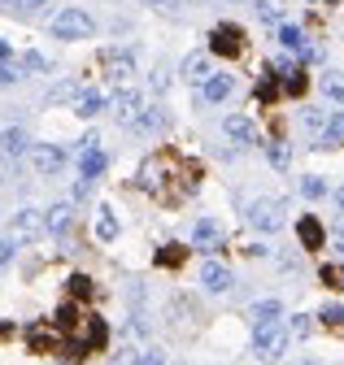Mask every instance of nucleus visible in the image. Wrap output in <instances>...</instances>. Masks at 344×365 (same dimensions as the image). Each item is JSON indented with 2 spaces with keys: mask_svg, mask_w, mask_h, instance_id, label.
<instances>
[{
  "mask_svg": "<svg viewBox=\"0 0 344 365\" xmlns=\"http://www.w3.org/2000/svg\"><path fill=\"white\" fill-rule=\"evenodd\" d=\"M231 91H236V78H231V74H223V70H213V74L196 87V101H201V105H223Z\"/></svg>",
  "mask_w": 344,
  "mask_h": 365,
  "instance_id": "9d476101",
  "label": "nucleus"
},
{
  "mask_svg": "<svg viewBox=\"0 0 344 365\" xmlns=\"http://www.w3.org/2000/svg\"><path fill=\"white\" fill-rule=\"evenodd\" d=\"M248 317H253V327H275L279 317H283V304H279V300H257V304L248 309Z\"/></svg>",
  "mask_w": 344,
  "mask_h": 365,
  "instance_id": "bb28decb",
  "label": "nucleus"
},
{
  "mask_svg": "<svg viewBox=\"0 0 344 365\" xmlns=\"http://www.w3.org/2000/svg\"><path fill=\"white\" fill-rule=\"evenodd\" d=\"M201 287H205V292H213V296H223V292H231V287H236V274H231L223 261H213V257H209V261L201 265Z\"/></svg>",
  "mask_w": 344,
  "mask_h": 365,
  "instance_id": "f8f14e48",
  "label": "nucleus"
},
{
  "mask_svg": "<svg viewBox=\"0 0 344 365\" xmlns=\"http://www.w3.org/2000/svg\"><path fill=\"white\" fill-rule=\"evenodd\" d=\"M49 31H53V39H92L96 22H92V14H88V9H79V5H66L61 14H53Z\"/></svg>",
  "mask_w": 344,
  "mask_h": 365,
  "instance_id": "7ed1b4c3",
  "label": "nucleus"
},
{
  "mask_svg": "<svg viewBox=\"0 0 344 365\" xmlns=\"http://www.w3.org/2000/svg\"><path fill=\"white\" fill-rule=\"evenodd\" d=\"M318 322H323L327 331L344 335V304H323V309H318Z\"/></svg>",
  "mask_w": 344,
  "mask_h": 365,
  "instance_id": "473e14b6",
  "label": "nucleus"
},
{
  "mask_svg": "<svg viewBox=\"0 0 344 365\" xmlns=\"http://www.w3.org/2000/svg\"><path fill=\"white\" fill-rule=\"evenodd\" d=\"M305 87H310L305 66H292L288 74H279V91H283V96H305Z\"/></svg>",
  "mask_w": 344,
  "mask_h": 365,
  "instance_id": "a878e982",
  "label": "nucleus"
},
{
  "mask_svg": "<svg viewBox=\"0 0 344 365\" xmlns=\"http://www.w3.org/2000/svg\"><path fill=\"white\" fill-rule=\"evenodd\" d=\"M105 170H109V157H105L101 148H88V153H79V178H83V182H96Z\"/></svg>",
  "mask_w": 344,
  "mask_h": 365,
  "instance_id": "4be33fe9",
  "label": "nucleus"
},
{
  "mask_svg": "<svg viewBox=\"0 0 344 365\" xmlns=\"http://www.w3.org/2000/svg\"><path fill=\"white\" fill-rule=\"evenodd\" d=\"M253 9H257V18L270 22V26H279V22H283V18H279V5H270V0H253Z\"/></svg>",
  "mask_w": 344,
  "mask_h": 365,
  "instance_id": "ea45409f",
  "label": "nucleus"
},
{
  "mask_svg": "<svg viewBox=\"0 0 344 365\" xmlns=\"http://www.w3.org/2000/svg\"><path fill=\"white\" fill-rule=\"evenodd\" d=\"M253 96H257V105H262V109L279 105V96H283V91H279V78H275V70H270V66L262 70V78H257V87H253Z\"/></svg>",
  "mask_w": 344,
  "mask_h": 365,
  "instance_id": "5701e85b",
  "label": "nucleus"
},
{
  "mask_svg": "<svg viewBox=\"0 0 344 365\" xmlns=\"http://www.w3.org/2000/svg\"><path fill=\"white\" fill-rule=\"evenodd\" d=\"M318 279H323L327 287H335V292H344V261H327V265L318 269Z\"/></svg>",
  "mask_w": 344,
  "mask_h": 365,
  "instance_id": "72a5a7b5",
  "label": "nucleus"
},
{
  "mask_svg": "<svg viewBox=\"0 0 344 365\" xmlns=\"http://www.w3.org/2000/svg\"><path fill=\"white\" fill-rule=\"evenodd\" d=\"M31 170L44 174V178L61 174L66 170V148H57V144H31Z\"/></svg>",
  "mask_w": 344,
  "mask_h": 365,
  "instance_id": "6e6552de",
  "label": "nucleus"
},
{
  "mask_svg": "<svg viewBox=\"0 0 344 365\" xmlns=\"http://www.w3.org/2000/svg\"><path fill=\"white\" fill-rule=\"evenodd\" d=\"M101 109H105V96H101V91H92V87H83L79 101H74V113L79 118H96Z\"/></svg>",
  "mask_w": 344,
  "mask_h": 365,
  "instance_id": "cd10ccee",
  "label": "nucleus"
},
{
  "mask_svg": "<svg viewBox=\"0 0 344 365\" xmlns=\"http://www.w3.org/2000/svg\"><path fill=\"white\" fill-rule=\"evenodd\" d=\"M109 109H113V122H118V126H136L144 101H140V91H136V87H118V96H113Z\"/></svg>",
  "mask_w": 344,
  "mask_h": 365,
  "instance_id": "9b49d317",
  "label": "nucleus"
},
{
  "mask_svg": "<svg viewBox=\"0 0 344 365\" xmlns=\"http://www.w3.org/2000/svg\"><path fill=\"white\" fill-rule=\"evenodd\" d=\"M26 348L39 352V356H44V352H61L57 327H53V322H31V327H26Z\"/></svg>",
  "mask_w": 344,
  "mask_h": 365,
  "instance_id": "4468645a",
  "label": "nucleus"
},
{
  "mask_svg": "<svg viewBox=\"0 0 344 365\" xmlns=\"http://www.w3.org/2000/svg\"><path fill=\"white\" fill-rule=\"evenodd\" d=\"M296 240H300V248H305V252H318V248H327V226L314 213H300L296 217Z\"/></svg>",
  "mask_w": 344,
  "mask_h": 365,
  "instance_id": "ddd939ff",
  "label": "nucleus"
},
{
  "mask_svg": "<svg viewBox=\"0 0 344 365\" xmlns=\"http://www.w3.org/2000/svg\"><path fill=\"white\" fill-rule=\"evenodd\" d=\"M9 5H14L18 14H39V9L49 5V0H9Z\"/></svg>",
  "mask_w": 344,
  "mask_h": 365,
  "instance_id": "79ce46f5",
  "label": "nucleus"
},
{
  "mask_svg": "<svg viewBox=\"0 0 344 365\" xmlns=\"http://www.w3.org/2000/svg\"><path fill=\"white\" fill-rule=\"evenodd\" d=\"M22 78V66H9V61H0V87H9Z\"/></svg>",
  "mask_w": 344,
  "mask_h": 365,
  "instance_id": "a19ab883",
  "label": "nucleus"
},
{
  "mask_svg": "<svg viewBox=\"0 0 344 365\" xmlns=\"http://www.w3.org/2000/svg\"><path fill=\"white\" fill-rule=\"evenodd\" d=\"M175 174H179V161L170 157V153H157V157H148V161L140 165V187H144V192H161L166 178H175Z\"/></svg>",
  "mask_w": 344,
  "mask_h": 365,
  "instance_id": "39448f33",
  "label": "nucleus"
},
{
  "mask_svg": "<svg viewBox=\"0 0 344 365\" xmlns=\"http://www.w3.org/2000/svg\"><path fill=\"white\" fill-rule=\"evenodd\" d=\"M44 226H49V235H66L70 226H74V205L57 200L53 209H44Z\"/></svg>",
  "mask_w": 344,
  "mask_h": 365,
  "instance_id": "412c9836",
  "label": "nucleus"
},
{
  "mask_svg": "<svg viewBox=\"0 0 344 365\" xmlns=\"http://www.w3.org/2000/svg\"><path fill=\"white\" fill-rule=\"evenodd\" d=\"M327 192H331V187H327L318 174H305V178H300V196H305V200H323Z\"/></svg>",
  "mask_w": 344,
  "mask_h": 365,
  "instance_id": "f704fd0d",
  "label": "nucleus"
},
{
  "mask_svg": "<svg viewBox=\"0 0 344 365\" xmlns=\"http://www.w3.org/2000/svg\"><path fill=\"white\" fill-rule=\"evenodd\" d=\"M244 48H248V39H244V26L240 22H218V26L209 31V53L213 57L236 61V57H244Z\"/></svg>",
  "mask_w": 344,
  "mask_h": 365,
  "instance_id": "20e7f679",
  "label": "nucleus"
},
{
  "mask_svg": "<svg viewBox=\"0 0 344 365\" xmlns=\"http://www.w3.org/2000/svg\"><path fill=\"white\" fill-rule=\"evenodd\" d=\"M223 240H227V231H223L218 217H196V222H192V248H196V252H209V257H213V252L223 248Z\"/></svg>",
  "mask_w": 344,
  "mask_h": 365,
  "instance_id": "0eeeda50",
  "label": "nucleus"
},
{
  "mask_svg": "<svg viewBox=\"0 0 344 365\" xmlns=\"http://www.w3.org/2000/svg\"><path fill=\"white\" fill-rule=\"evenodd\" d=\"M318 87H323L327 101H335V105L344 109V70H327V74L318 78Z\"/></svg>",
  "mask_w": 344,
  "mask_h": 365,
  "instance_id": "c85d7f7f",
  "label": "nucleus"
},
{
  "mask_svg": "<svg viewBox=\"0 0 344 365\" xmlns=\"http://www.w3.org/2000/svg\"><path fill=\"white\" fill-rule=\"evenodd\" d=\"M96 240H101V244H113V240H118V213H113L109 205H105L101 217H96Z\"/></svg>",
  "mask_w": 344,
  "mask_h": 365,
  "instance_id": "7c9ffc66",
  "label": "nucleus"
},
{
  "mask_svg": "<svg viewBox=\"0 0 344 365\" xmlns=\"http://www.w3.org/2000/svg\"><path fill=\"white\" fill-rule=\"evenodd\" d=\"M22 70H31V74H49V57L44 53H22V61H18Z\"/></svg>",
  "mask_w": 344,
  "mask_h": 365,
  "instance_id": "58836bf2",
  "label": "nucleus"
},
{
  "mask_svg": "<svg viewBox=\"0 0 344 365\" xmlns=\"http://www.w3.org/2000/svg\"><path fill=\"white\" fill-rule=\"evenodd\" d=\"M166 87H170V74H166V70H153V91H157V96H161Z\"/></svg>",
  "mask_w": 344,
  "mask_h": 365,
  "instance_id": "a18cd8bd",
  "label": "nucleus"
},
{
  "mask_svg": "<svg viewBox=\"0 0 344 365\" xmlns=\"http://www.w3.org/2000/svg\"><path fill=\"white\" fill-rule=\"evenodd\" d=\"M14 261V240H0V265Z\"/></svg>",
  "mask_w": 344,
  "mask_h": 365,
  "instance_id": "49530a36",
  "label": "nucleus"
},
{
  "mask_svg": "<svg viewBox=\"0 0 344 365\" xmlns=\"http://www.w3.org/2000/svg\"><path fill=\"white\" fill-rule=\"evenodd\" d=\"M223 130L231 135L236 144H257V126H253V118H244V113H231V118L223 122Z\"/></svg>",
  "mask_w": 344,
  "mask_h": 365,
  "instance_id": "b1692460",
  "label": "nucleus"
},
{
  "mask_svg": "<svg viewBox=\"0 0 344 365\" xmlns=\"http://www.w3.org/2000/svg\"><path fill=\"white\" fill-rule=\"evenodd\" d=\"M183 261H188V248H183V244H161V248H157V265H161V269H179Z\"/></svg>",
  "mask_w": 344,
  "mask_h": 365,
  "instance_id": "c756f323",
  "label": "nucleus"
},
{
  "mask_svg": "<svg viewBox=\"0 0 344 365\" xmlns=\"http://www.w3.org/2000/svg\"><path fill=\"white\" fill-rule=\"evenodd\" d=\"M310 331H314V317H310V313H296L292 322H288V335H292V339H305Z\"/></svg>",
  "mask_w": 344,
  "mask_h": 365,
  "instance_id": "4c0bfd02",
  "label": "nucleus"
},
{
  "mask_svg": "<svg viewBox=\"0 0 344 365\" xmlns=\"http://www.w3.org/2000/svg\"><path fill=\"white\" fill-rule=\"evenodd\" d=\"M136 356H140V352H131V348H122L118 356H109V365H136Z\"/></svg>",
  "mask_w": 344,
  "mask_h": 365,
  "instance_id": "c03bdc74",
  "label": "nucleus"
},
{
  "mask_svg": "<svg viewBox=\"0 0 344 365\" xmlns=\"http://www.w3.org/2000/svg\"><path fill=\"white\" fill-rule=\"evenodd\" d=\"M262 148H266V161H270L279 174H288V165H292V148L283 144V135H270V140H266Z\"/></svg>",
  "mask_w": 344,
  "mask_h": 365,
  "instance_id": "393cba45",
  "label": "nucleus"
},
{
  "mask_svg": "<svg viewBox=\"0 0 344 365\" xmlns=\"http://www.w3.org/2000/svg\"><path fill=\"white\" fill-rule=\"evenodd\" d=\"M188 5H201V0H188Z\"/></svg>",
  "mask_w": 344,
  "mask_h": 365,
  "instance_id": "864d4df0",
  "label": "nucleus"
},
{
  "mask_svg": "<svg viewBox=\"0 0 344 365\" xmlns=\"http://www.w3.org/2000/svg\"><path fill=\"white\" fill-rule=\"evenodd\" d=\"M14 331H18L14 322H0V339H14Z\"/></svg>",
  "mask_w": 344,
  "mask_h": 365,
  "instance_id": "09e8293b",
  "label": "nucleus"
},
{
  "mask_svg": "<svg viewBox=\"0 0 344 365\" xmlns=\"http://www.w3.org/2000/svg\"><path fill=\"white\" fill-rule=\"evenodd\" d=\"M9 53H14V48H9V39H0V61H9Z\"/></svg>",
  "mask_w": 344,
  "mask_h": 365,
  "instance_id": "3c124183",
  "label": "nucleus"
},
{
  "mask_svg": "<svg viewBox=\"0 0 344 365\" xmlns=\"http://www.w3.org/2000/svg\"><path fill=\"white\" fill-rule=\"evenodd\" d=\"M88 196H92V182L79 178V182H74V200H88Z\"/></svg>",
  "mask_w": 344,
  "mask_h": 365,
  "instance_id": "de8ad7c7",
  "label": "nucleus"
},
{
  "mask_svg": "<svg viewBox=\"0 0 344 365\" xmlns=\"http://www.w3.org/2000/svg\"><path fill=\"white\" fill-rule=\"evenodd\" d=\"M101 61H105V74H109V78H113L118 87H122L126 78L136 74V53H131V48H109V53H105Z\"/></svg>",
  "mask_w": 344,
  "mask_h": 365,
  "instance_id": "2eb2a0df",
  "label": "nucleus"
},
{
  "mask_svg": "<svg viewBox=\"0 0 344 365\" xmlns=\"http://www.w3.org/2000/svg\"><path fill=\"white\" fill-rule=\"evenodd\" d=\"M79 91H83V83H79V78H61V83L49 91V105H66V101H79Z\"/></svg>",
  "mask_w": 344,
  "mask_h": 365,
  "instance_id": "2f4dec72",
  "label": "nucleus"
},
{
  "mask_svg": "<svg viewBox=\"0 0 344 365\" xmlns=\"http://www.w3.org/2000/svg\"><path fill=\"white\" fill-rule=\"evenodd\" d=\"M244 222L253 226V231H283L288 226V205L283 200H275V196H253V200H244Z\"/></svg>",
  "mask_w": 344,
  "mask_h": 365,
  "instance_id": "f257e3e1",
  "label": "nucleus"
},
{
  "mask_svg": "<svg viewBox=\"0 0 344 365\" xmlns=\"http://www.w3.org/2000/svg\"><path fill=\"white\" fill-rule=\"evenodd\" d=\"M83 317H88V313H83V304H79V300H61V304H57V313L49 317V322L57 327V335H70V331H79V327H83Z\"/></svg>",
  "mask_w": 344,
  "mask_h": 365,
  "instance_id": "f3484780",
  "label": "nucleus"
},
{
  "mask_svg": "<svg viewBox=\"0 0 344 365\" xmlns=\"http://www.w3.org/2000/svg\"><path fill=\"white\" fill-rule=\"evenodd\" d=\"M131 130H136V135H148V140H153V135H166V130H170V113H166L161 105H148V109H140V118H136Z\"/></svg>",
  "mask_w": 344,
  "mask_h": 365,
  "instance_id": "dca6fc26",
  "label": "nucleus"
},
{
  "mask_svg": "<svg viewBox=\"0 0 344 365\" xmlns=\"http://www.w3.org/2000/svg\"><path fill=\"white\" fill-rule=\"evenodd\" d=\"M288 344H292V335H288V327L283 322H275V327H253V356L257 361H283L288 356Z\"/></svg>",
  "mask_w": 344,
  "mask_h": 365,
  "instance_id": "f03ea898",
  "label": "nucleus"
},
{
  "mask_svg": "<svg viewBox=\"0 0 344 365\" xmlns=\"http://www.w3.org/2000/svg\"><path fill=\"white\" fill-rule=\"evenodd\" d=\"M327 118H331V109H318V105H305V109H300V122H305L314 135L327 126Z\"/></svg>",
  "mask_w": 344,
  "mask_h": 365,
  "instance_id": "c9c22d12",
  "label": "nucleus"
},
{
  "mask_svg": "<svg viewBox=\"0 0 344 365\" xmlns=\"http://www.w3.org/2000/svg\"><path fill=\"white\" fill-rule=\"evenodd\" d=\"M96 287H92V279L88 274H70V300H88Z\"/></svg>",
  "mask_w": 344,
  "mask_h": 365,
  "instance_id": "e433bc0d",
  "label": "nucleus"
},
{
  "mask_svg": "<svg viewBox=\"0 0 344 365\" xmlns=\"http://www.w3.org/2000/svg\"><path fill=\"white\" fill-rule=\"evenodd\" d=\"M22 153H31V140H26V130H22V126H9V130H0V161H18Z\"/></svg>",
  "mask_w": 344,
  "mask_h": 365,
  "instance_id": "a211bd4d",
  "label": "nucleus"
},
{
  "mask_svg": "<svg viewBox=\"0 0 344 365\" xmlns=\"http://www.w3.org/2000/svg\"><path fill=\"white\" fill-rule=\"evenodd\" d=\"M9 235H14V244H35V240H44V235H49L44 209H18L14 222H9Z\"/></svg>",
  "mask_w": 344,
  "mask_h": 365,
  "instance_id": "423d86ee",
  "label": "nucleus"
},
{
  "mask_svg": "<svg viewBox=\"0 0 344 365\" xmlns=\"http://www.w3.org/2000/svg\"><path fill=\"white\" fill-rule=\"evenodd\" d=\"M300 365H318V361H300Z\"/></svg>",
  "mask_w": 344,
  "mask_h": 365,
  "instance_id": "603ef678",
  "label": "nucleus"
},
{
  "mask_svg": "<svg viewBox=\"0 0 344 365\" xmlns=\"http://www.w3.org/2000/svg\"><path fill=\"white\" fill-rule=\"evenodd\" d=\"M344 144V109H331L327 126L314 135V148H340Z\"/></svg>",
  "mask_w": 344,
  "mask_h": 365,
  "instance_id": "6ab92c4d",
  "label": "nucleus"
},
{
  "mask_svg": "<svg viewBox=\"0 0 344 365\" xmlns=\"http://www.w3.org/2000/svg\"><path fill=\"white\" fill-rule=\"evenodd\" d=\"M144 5H157V9H170V5H179V0H144Z\"/></svg>",
  "mask_w": 344,
  "mask_h": 365,
  "instance_id": "8fccbe9b",
  "label": "nucleus"
},
{
  "mask_svg": "<svg viewBox=\"0 0 344 365\" xmlns=\"http://www.w3.org/2000/svg\"><path fill=\"white\" fill-rule=\"evenodd\" d=\"M83 348H88V356L92 352H105L109 348V327H105V317H96V313H88L83 317V327H79V335H74Z\"/></svg>",
  "mask_w": 344,
  "mask_h": 365,
  "instance_id": "1a4fd4ad",
  "label": "nucleus"
},
{
  "mask_svg": "<svg viewBox=\"0 0 344 365\" xmlns=\"http://www.w3.org/2000/svg\"><path fill=\"white\" fill-rule=\"evenodd\" d=\"M179 74H183V83L201 87V83L213 74V66H209V53H188V57H183V66H179Z\"/></svg>",
  "mask_w": 344,
  "mask_h": 365,
  "instance_id": "aec40b11",
  "label": "nucleus"
},
{
  "mask_svg": "<svg viewBox=\"0 0 344 365\" xmlns=\"http://www.w3.org/2000/svg\"><path fill=\"white\" fill-rule=\"evenodd\" d=\"M136 365H166V352L148 348V352H140V356H136Z\"/></svg>",
  "mask_w": 344,
  "mask_h": 365,
  "instance_id": "37998d69",
  "label": "nucleus"
}]
</instances>
